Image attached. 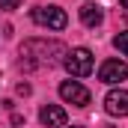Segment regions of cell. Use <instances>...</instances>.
Wrapping results in <instances>:
<instances>
[{
    "label": "cell",
    "mask_w": 128,
    "mask_h": 128,
    "mask_svg": "<svg viewBox=\"0 0 128 128\" xmlns=\"http://www.w3.org/2000/svg\"><path fill=\"white\" fill-rule=\"evenodd\" d=\"M68 48L63 42H45V39H30L21 45V63L27 68H36V66H57L66 60Z\"/></svg>",
    "instance_id": "obj_1"
},
{
    "label": "cell",
    "mask_w": 128,
    "mask_h": 128,
    "mask_svg": "<svg viewBox=\"0 0 128 128\" xmlns=\"http://www.w3.org/2000/svg\"><path fill=\"white\" fill-rule=\"evenodd\" d=\"M66 72L72 74V78H86V74H92V54H90V48H72L68 54H66Z\"/></svg>",
    "instance_id": "obj_2"
},
{
    "label": "cell",
    "mask_w": 128,
    "mask_h": 128,
    "mask_svg": "<svg viewBox=\"0 0 128 128\" xmlns=\"http://www.w3.org/2000/svg\"><path fill=\"white\" fill-rule=\"evenodd\" d=\"M30 15H33V21L39 27H48V30H63L66 24H68V15L60 6H36Z\"/></svg>",
    "instance_id": "obj_3"
},
{
    "label": "cell",
    "mask_w": 128,
    "mask_h": 128,
    "mask_svg": "<svg viewBox=\"0 0 128 128\" xmlns=\"http://www.w3.org/2000/svg\"><path fill=\"white\" fill-rule=\"evenodd\" d=\"M60 98L74 104V107H86L90 104V90L84 84H78V80H63L60 84Z\"/></svg>",
    "instance_id": "obj_4"
},
{
    "label": "cell",
    "mask_w": 128,
    "mask_h": 128,
    "mask_svg": "<svg viewBox=\"0 0 128 128\" xmlns=\"http://www.w3.org/2000/svg\"><path fill=\"white\" fill-rule=\"evenodd\" d=\"M128 78V63L125 60H104L98 68V80L101 84H119Z\"/></svg>",
    "instance_id": "obj_5"
},
{
    "label": "cell",
    "mask_w": 128,
    "mask_h": 128,
    "mask_svg": "<svg viewBox=\"0 0 128 128\" xmlns=\"http://www.w3.org/2000/svg\"><path fill=\"white\" fill-rule=\"evenodd\" d=\"M104 110L110 116H128V90H110L104 96Z\"/></svg>",
    "instance_id": "obj_6"
},
{
    "label": "cell",
    "mask_w": 128,
    "mask_h": 128,
    "mask_svg": "<svg viewBox=\"0 0 128 128\" xmlns=\"http://www.w3.org/2000/svg\"><path fill=\"white\" fill-rule=\"evenodd\" d=\"M39 122L45 128H63L66 125V110L60 104H45V107L39 110Z\"/></svg>",
    "instance_id": "obj_7"
},
{
    "label": "cell",
    "mask_w": 128,
    "mask_h": 128,
    "mask_svg": "<svg viewBox=\"0 0 128 128\" xmlns=\"http://www.w3.org/2000/svg\"><path fill=\"white\" fill-rule=\"evenodd\" d=\"M80 21H84L86 27H98V24L104 21L101 6H96V3H84V6H80Z\"/></svg>",
    "instance_id": "obj_8"
},
{
    "label": "cell",
    "mask_w": 128,
    "mask_h": 128,
    "mask_svg": "<svg viewBox=\"0 0 128 128\" xmlns=\"http://www.w3.org/2000/svg\"><path fill=\"white\" fill-rule=\"evenodd\" d=\"M113 48H116L122 57H128V30L119 33V36H113Z\"/></svg>",
    "instance_id": "obj_9"
},
{
    "label": "cell",
    "mask_w": 128,
    "mask_h": 128,
    "mask_svg": "<svg viewBox=\"0 0 128 128\" xmlns=\"http://www.w3.org/2000/svg\"><path fill=\"white\" fill-rule=\"evenodd\" d=\"M18 6H21V0H0V9H6V12H12Z\"/></svg>",
    "instance_id": "obj_10"
},
{
    "label": "cell",
    "mask_w": 128,
    "mask_h": 128,
    "mask_svg": "<svg viewBox=\"0 0 128 128\" xmlns=\"http://www.w3.org/2000/svg\"><path fill=\"white\" fill-rule=\"evenodd\" d=\"M122 6H125V9H128V0H122Z\"/></svg>",
    "instance_id": "obj_11"
},
{
    "label": "cell",
    "mask_w": 128,
    "mask_h": 128,
    "mask_svg": "<svg viewBox=\"0 0 128 128\" xmlns=\"http://www.w3.org/2000/svg\"><path fill=\"white\" fill-rule=\"evenodd\" d=\"M72 128H80V125H72Z\"/></svg>",
    "instance_id": "obj_12"
}]
</instances>
